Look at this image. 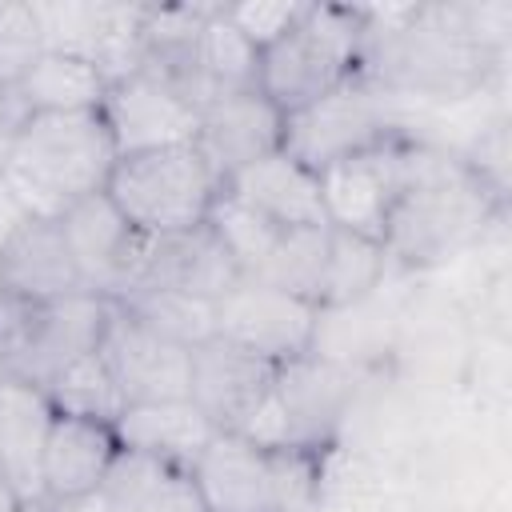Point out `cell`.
<instances>
[{
	"label": "cell",
	"instance_id": "22",
	"mask_svg": "<svg viewBox=\"0 0 512 512\" xmlns=\"http://www.w3.org/2000/svg\"><path fill=\"white\" fill-rule=\"evenodd\" d=\"M100 496L112 512H204L192 468L132 448L116 452Z\"/></svg>",
	"mask_w": 512,
	"mask_h": 512
},
{
	"label": "cell",
	"instance_id": "26",
	"mask_svg": "<svg viewBox=\"0 0 512 512\" xmlns=\"http://www.w3.org/2000/svg\"><path fill=\"white\" fill-rule=\"evenodd\" d=\"M328 244H332V224L280 228L276 244L268 248L264 264H260V272L248 276V280H264V284L320 308L324 272H328Z\"/></svg>",
	"mask_w": 512,
	"mask_h": 512
},
{
	"label": "cell",
	"instance_id": "18",
	"mask_svg": "<svg viewBox=\"0 0 512 512\" xmlns=\"http://www.w3.org/2000/svg\"><path fill=\"white\" fill-rule=\"evenodd\" d=\"M280 144H284V112L256 88L216 96L212 104L200 108L196 148L220 176V188L240 168L280 152Z\"/></svg>",
	"mask_w": 512,
	"mask_h": 512
},
{
	"label": "cell",
	"instance_id": "5",
	"mask_svg": "<svg viewBox=\"0 0 512 512\" xmlns=\"http://www.w3.org/2000/svg\"><path fill=\"white\" fill-rule=\"evenodd\" d=\"M104 196L136 232L168 236L208 220L220 196V176L212 172V164L200 156L196 144L152 148V152L120 156Z\"/></svg>",
	"mask_w": 512,
	"mask_h": 512
},
{
	"label": "cell",
	"instance_id": "19",
	"mask_svg": "<svg viewBox=\"0 0 512 512\" xmlns=\"http://www.w3.org/2000/svg\"><path fill=\"white\" fill-rule=\"evenodd\" d=\"M120 452L116 428L88 420V416H52L48 444H44V504H64L100 492L112 460Z\"/></svg>",
	"mask_w": 512,
	"mask_h": 512
},
{
	"label": "cell",
	"instance_id": "3",
	"mask_svg": "<svg viewBox=\"0 0 512 512\" xmlns=\"http://www.w3.org/2000/svg\"><path fill=\"white\" fill-rule=\"evenodd\" d=\"M120 152L92 112H32L20 120L0 184L32 216H64L72 204L108 188Z\"/></svg>",
	"mask_w": 512,
	"mask_h": 512
},
{
	"label": "cell",
	"instance_id": "15",
	"mask_svg": "<svg viewBox=\"0 0 512 512\" xmlns=\"http://www.w3.org/2000/svg\"><path fill=\"white\" fill-rule=\"evenodd\" d=\"M100 356L128 404H160V400H188V368L192 348L168 340L164 332L148 328L120 304L100 340Z\"/></svg>",
	"mask_w": 512,
	"mask_h": 512
},
{
	"label": "cell",
	"instance_id": "20",
	"mask_svg": "<svg viewBox=\"0 0 512 512\" xmlns=\"http://www.w3.org/2000/svg\"><path fill=\"white\" fill-rule=\"evenodd\" d=\"M56 408L48 396L32 384L4 380L0 384V476L20 496V504L40 508L44 504V444L52 428Z\"/></svg>",
	"mask_w": 512,
	"mask_h": 512
},
{
	"label": "cell",
	"instance_id": "7",
	"mask_svg": "<svg viewBox=\"0 0 512 512\" xmlns=\"http://www.w3.org/2000/svg\"><path fill=\"white\" fill-rule=\"evenodd\" d=\"M352 396H356L352 364L320 356V352H304L280 364L272 396L256 412L244 436L268 448L316 456L324 444H332V436L348 420Z\"/></svg>",
	"mask_w": 512,
	"mask_h": 512
},
{
	"label": "cell",
	"instance_id": "21",
	"mask_svg": "<svg viewBox=\"0 0 512 512\" xmlns=\"http://www.w3.org/2000/svg\"><path fill=\"white\" fill-rule=\"evenodd\" d=\"M224 192L276 228H308V224H328L324 220V200H320V176L292 160L284 148L240 168L236 176L224 180Z\"/></svg>",
	"mask_w": 512,
	"mask_h": 512
},
{
	"label": "cell",
	"instance_id": "2",
	"mask_svg": "<svg viewBox=\"0 0 512 512\" xmlns=\"http://www.w3.org/2000/svg\"><path fill=\"white\" fill-rule=\"evenodd\" d=\"M500 196L464 156L420 140L412 180L384 220V252L400 268H432L464 252L500 212Z\"/></svg>",
	"mask_w": 512,
	"mask_h": 512
},
{
	"label": "cell",
	"instance_id": "4",
	"mask_svg": "<svg viewBox=\"0 0 512 512\" xmlns=\"http://www.w3.org/2000/svg\"><path fill=\"white\" fill-rule=\"evenodd\" d=\"M368 16L360 8L304 4L300 16L260 48L256 92H264L284 116L328 96L360 72Z\"/></svg>",
	"mask_w": 512,
	"mask_h": 512
},
{
	"label": "cell",
	"instance_id": "14",
	"mask_svg": "<svg viewBox=\"0 0 512 512\" xmlns=\"http://www.w3.org/2000/svg\"><path fill=\"white\" fill-rule=\"evenodd\" d=\"M240 280L244 276H240L236 260L228 256V248L220 244V236L204 220L188 232L144 236V248H140V260H136V272L124 288V296H132V292H180V296L216 304Z\"/></svg>",
	"mask_w": 512,
	"mask_h": 512
},
{
	"label": "cell",
	"instance_id": "30",
	"mask_svg": "<svg viewBox=\"0 0 512 512\" xmlns=\"http://www.w3.org/2000/svg\"><path fill=\"white\" fill-rule=\"evenodd\" d=\"M116 304L124 312H132L136 320H144L148 328L164 332L168 340L184 344V348H196L200 340L212 336L216 304H204V300H192V296H180V292H132Z\"/></svg>",
	"mask_w": 512,
	"mask_h": 512
},
{
	"label": "cell",
	"instance_id": "27",
	"mask_svg": "<svg viewBox=\"0 0 512 512\" xmlns=\"http://www.w3.org/2000/svg\"><path fill=\"white\" fill-rule=\"evenodd\" d=\"M256 64L260 48L228 20L224 4H212L204 40H200V80H204V104L228 92H248L256 88Z\"/></svg>",
	"mask_w": 512,
	"mask_h": 512
},
{
	"label": "cell",
	"instance_id": "10",
	"mask_svg": "<svg viewBox=\"0 0 512 512\" xmlns=\"http://www.w3.org/2000/svg\"><path fill=\"white\" fill-rule=\"evenodd\" d=\"M416 156H420V140L400 132L380 148H368L360 156H348V160L316 172L324 220L332 228H348V232L380 240L396 196L412 180Z\"/></svg>",
	"mask_w": 512,
	"mask_h": 512
},
{
	"label": "cell",
	"instance_id": "8",
	"mask_svg": "<svg viewBox=\"0 0 512 512\" xmlns=\"http://www.w3.org/2000/svg\"><path fill=\"white\" fill-rule=\"evenodd\" d=\"M308 460L244 432H212L192 460V480L204 512H292L308 492Z\"/></svg>",
	"mask_w": 512,
	"mask_h": 512
},
{
	"label": "cell",
	"instance_id": "24",
	"mask_svg": "<svg viewBox=\"0 0 512 512\" xmlns=\"http://www.w3.org/2000/svg\"><path fill=\"white\" fill-rule=\"evenodd\" d=\"M104 92L108 80L92 60L68 52H44L12 96L24 108V116H32V112H92L100 108Z\"/></svg>",
	"mask_w": 512,
	"mask_h": 512
},
{
	"label": "cell",
	"instance_id": "1",
	"mask_svg": "<svg viewBox=\"0 0 512 512\" xmlns=\"http://www.w3.org/2000/svg\"><path fill=\"white\" fill-rule=\"evenodd\" d=\"M492 64L496 40L480 4H416L400 8L384 28L368 20L360 52V72L396 100L472 96L484 88Z\"/></svg>",
	"mask_w": 512,
	"mask_h": 512
},
{
	"label": "cell",
	"instance_id": "6",
	"mask_svg": "<svg viewBox=\"0 0 512 512\" xmlns=\"http://www.w3.org/2000/svg\"><path fill=\"white\" fill-rule=\"evenodd\" d=\"M112 300L96 292H72L44 304L0 300V360L20 384L48 388L68 364L100 352L112 320Z\"/></svg>",
	"mask_w": 512,
	"mask_h": 512
},
{
	"label": "cell",
	"instance_id": "31",
	"mask_svg": "<svg viewBox=\"0 0 512 512\" xmlns=\"http://www.w3.org/2000/svg\"><path fill=\"white\" fill-rule=\"evenodd\" d=\"M44 56L36 4H0V96H12Z\"/></svg>",
	"mask_w": 512,
	"mask_h": 512
},
{
	"label": "cell",
	"instance_id": "35",
	"mask_svg": "<svg viewBox=\"0 0 512 512\" xmlns=\"http://www.w3.org/2000/svg\"><path fill=\"white\" fill-rule=\"evenodd\" d=\"M28 504H20V496L8 488V484H0V512H24Z\"/></svg>",
	"mask_w": 512,
	"mask_h": 512
},
{
	"label": "cell",
	"instance_id": "32",
	"mask_svg": "<svg viewBox=\"0 0 512 512\" xmlns=\"http://www.w3.org/2000/svg\"><path fill=\"white\" fill-rule=\"evenodd\" d=\"M300 8L304 4H280V0H272V4H224V12H228V20L256 44V48H264V44H272L296 16H300Z\"/></svg>",
	"mask_w": 512,
	"mask_h": 512
},
{
	"label": "cell",
	"instance_id": "33",
	"mask_svg": "<svg viewBox=\"0 0 512 512\" xmlns=\"http://www.w3.org/2000/svg\"><path fill=\"white\" fill-rule=\"evenodd\" d=\"M20 120H24V108L16 104V96H0V176L8 168V152H12V140H16Z\"/></svg>",
	"mask_w": 512,
	"mask_h": 512
},
{
	"label": "cell",
	"instance_id": "25",
	"mask_svg": "<svg viewBox=\"0 0 512 512\" xmlns=\"http://www.w3.org/2000/svg\"><path fill=\"white\" fill-rule=\"evenodd\" d=\"M388 252L380 240L332 228L328 244V272H324V292H320V312H340L372 300L384 288L388 276Z\"/></svg>",
	"mask_w": 512,
	"mask_h": 512
},
{
	"label": "cell",
	"instance_id": "29",
	"mask_svg": "<svg viewBox=\"0 0 512 512\" xmlns=\"http://www.w3.org/2000/svg\"><path fill=\"white\" fill-rule=\"evenodd\" d=\"M208 228L220 236V244L228 248V256L236 260V268H240L244 280L260 272L268 248H272L276 236H280V228H276L272 220H264V216L252 212L248 204L232 200L224 188H220V196H216V204H212V212H208Z\"/></svg>",
	"mask_w": 512,
	"mask_h": 512
},
{
	"label": "cell",
	"instance_id": "23",
	"mask_svg": "<svg viewBox=\"0 0 512 512\" xmlns=\"http://www.w3.org/2000/svg\"><path fill=\"white\" fill-rule=\"evenodd\" d=\"M116 440L120 448L148 452L172 464L192 468L200 448L212 440V424L200 416L192 400H160V404H128L116 416Z\"/></svg>",
	"mask_w": 512,
	"mask_h": 512
},
{
	"label": "cell",
	"instance_id": "13",
	"mask_svg": "<svg viewBox=\"0 0 512 512\" xmlns=\"http://www.w3.org/2000/svg\"><path fill=\"white\" fill-rule=\"evenodd\" d=\"M276 372H280V364H272L232 340L208 336L192 348L188 400L200 408V416L216 432H248V424L272 396Z\"/></svg>",
	"mask_w": 512,
	"mask_h": 512
},
{
	"label": "cell",
	"instance_id": "11",
	"mask_svg": "<svg viewBox=\"0 0 512 512\" xmlns=\"http://www.w3.org/2000/svg\"><path fill=\"white\" fill-rule=\"evenodd\" d=\"M320 308L288 296L264 280H240L232 292L216 300L212 312V336L232 340L272 364H288L316 344Z\"/></svg>",
	"mask_w": 512,
	"mask_h": 512
},
{
	"label": "cell",
	"instance_id": "37",
	"mask_svg": "<svg viewBox=\"0 0 512 512\" xmlns=\"http://www.w3.org/2000/svg\"><path fill=\"white\" fill-rule=\"evenodd\" d=\"M0 484H4V476H0Z\"/></svg>",
	"mask_w": 512,
	"mask_h": 512
},
{
	"label": "cell",
	"instance_id": "34",
	"mask_svg": "<svg viewBox=\"0 0 512 512\" xmlns=\"http://www.w3.org/2000/svg\"><path fill=\"white\" fill-rule=\"evenodd\" d=\"M40 508H44V512H112L100 492L80 496V500H64V504H40Z\"/></svg>",
	"mask_w": 512,
	"mask_h": 512
},
{
	"label": "cell",
	"instance_id": "16",
	"mask_svg": "<svg viewBox=\"0 0 512 512\" xmlns=\"http://www.w3.org/2000/svg\"><path fill=\"white\" fill-rule=\"evenodd\" d=\"M84 292L60 216L24 212L0 244V300L44 304Z\"/></svg>",
	"mask_w": 512,
	"mask_h": 512
},
{
	"label": "cell",
	"instance_id": "9",
	"mask_svg": "<svg viewBox=\"0 0 512 512\" xmlns=\"http://www.w3.org/2000/svg\"><path fill=\"white\" fill-rule=\"evenodd\" d=\"M404 124L396 116V96L372 84L364 72L312 100L308 108L284 116V152L312 172H324L348 156L388 144Z\"/></svg>",
	"mask_w": 512,
	"mask_h": 512
},
{
	"label": "cell",
	"instance_id": "28",
	"mask_svg": "<svg viewBox=\"0 0 512 512\" xmlns=\"http://www.w3.org/2000/svg\"><path fill=\"white\" fill-rule=\"evenodd\" d=\"M48 404L64 416H88V420H100V424H116V416L124 412V396L104 364L100 352L68 364L48 388H44Z\"/></svg>",
	"mask_w": 512,
	"mask_h": 512
},
{
	"label": "cell",
	"instance_id": "17",
	"mask_svg": "<svg viewBox=\"0 0 512 512\" xmlns=\"http://www.w3.org/2000/svg\"><path fill=\"white\" fill-rule=\"evenodd\" d=\"M60 224H64V236H68L84 292H96L104 300H120L132 272H136L144 232H136L104 192L72 204L60 216Z\"/></svg>",
	"mask_w": 512,
	"mask_h": 512
},
{
	"label": "cell",
	"instance_id": "12",
	"mask_svg": "<svg viewBox=\"0 0 512 512\" xmlns=\"http://www.w3.org/2000/svg\"><path fill=\"white\" fill-rule=\"evenodd\" d=\"M100 116L120 156L196 144V128H200V108L152 68H136L112 80L100 100Z\"/></svg>",
	"mask_w": 512,
	"mask_h": 512
},
{
	"label": "cell",
	"instance_id": "36",
	"mask_svg": "<svg viewBox=\"0 0 512 512\" xmlns=\"http://www.w3.org/2000/svg\"><path fill=\"white\" fill-rule=\"evenodd\" d=\"M4 380H8V372H4V360H0V384H4Z\"/></svg>",
	"mask_w": 512,
	"mask_h": 512
}]
</instances>
